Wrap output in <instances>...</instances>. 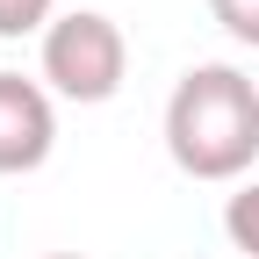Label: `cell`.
I'll return each mask as SVG.
<instances>
[{"mask_svg":"<svg viewBox=\"0 0 259 259\" xmlns=\"http://www.w3.org/2000/svg\"><path fill=\"white\" fill-rule=\"evenodd\" d=\"M166 151L187 180H245L259 166V87L238 65H187L166 94Z\"/></svg>","mask_w":259,"mask_h":259,"instance_id":"1","label":"cell"},{"mask_svg":"<svg viewBox=\"0 0 259 259\" xmlns=\"http://www.w3.org/2000/svg\"><path fill=\"white\" fill-rule=\"evenodd\" d=\"M122 79H130V36H122L115 15L72 8L44 29V87L58 101H79V108L115 101Z\"/></svg>","mask_w":259,"mask_h":259,"instance_id":"2","label":"cell"},{"mask_svg":"<svg viewBox=\"0 0 259 259\" xmlns=\"http://www.w3.org/2000/svg\"><path fill=\"white\" fill-rule=\"evenodd\" d=\"M58 144V108L44 79L0 72V180L8 173H36Z\"/></svg>","mask_w":259,"mask_h":259,"instance_id":"3","label":"cell"},{"mask_svg":"<svg viewBox=\"0 0 259 259\" xmlns=\"http://www.w3.org/2000/svg\"><path fill=\"white\" fill-rule=\"evenodd\" d=\"M223 238H231L245 259H259V180H245L231 202H223Z\"/></svg>","mask_w":259,"mask_h":259,"instance_id":"4","label":"cell"},{"mask_svg":"<svg viewBox=\"0 0 259 259\" xmlns=\"http://www.w3.org/2000/svg\"><path fill=\"white\" fill-rule=\"evenodd\" d=\"M51 22H58V0H0V44H15V36H44Z\"/></svg>","mask_w":259,"mask_h":259,"instance_id":"5","label":"cell"},{"mask_svg":"<svg viewBox=\"0 0 259 259\" xmlns=\"http://www.w3.org/2000/svg\"><path fill=\"white\" fill-rule=\"evenodd\" d=\"M209 15L223 22L231 44H252V51H259V0H209Z\"/></svg>","mask_w":259,"mask_h":259,"instance_id":"6","label":"cell"},{"mask_svg":"<svg viewBox=\"0 0 259 259\" xmlns=\"http://www.w3.org/2000/svg\"><path fill=\"white\" fill-rule=\"evenodd\" d=\"M44 259H87V252H44Z\"/></svg>","mask_w":259,"mask_h":259,"instance_id":"7","label":"cell"}]
</instances>
